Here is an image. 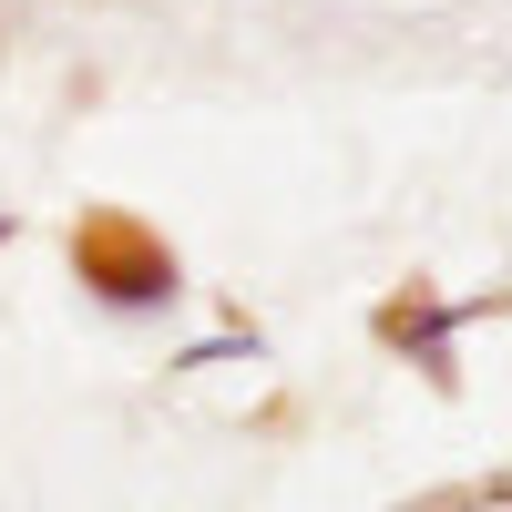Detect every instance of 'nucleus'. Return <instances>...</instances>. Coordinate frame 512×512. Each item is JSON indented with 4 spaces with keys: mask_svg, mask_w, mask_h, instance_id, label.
<instances>
[{
    "mask_svg": "<svg viewBox=\"0 0 512 512\" xmlns=\"http://www.w3.org/2000/svg\"><path fill=\"white\" fill-rule=\"evenodd\" d=\"M72 277H82V297H93L103 318H164L185 297V267H175V246L164 236H144L134 216H93L72 236Z\"/></svg>",
    "mask_w": 512,
    "mask_h": 512,
    "instance_id": "f257e3e1",
    "label": "nucleus"
},
{
    "mask_svg": "<svg viewBox=\"0 0 512 512\" xmlns=\"http://www.w3.org/2000/svg\"><path fill=\"white\" fill-rule=\"evenodd\" d=\"M492 308V297H390V308H379V349H390V359H410L420 379H431V390H461V328H472Z\"/></svg>",
    "mask_w": 512,
    "mask_h": 512,
    "instance_id": "f03ea898",
    "label": "nucleus"
},
{
    "mask_svg": "<svg viewBox=\"0 0 512 512\" xmlns=\"http://www.w3.org/2000/svg\"><path fill=\"white\" fill-rule=\"evenodd\" d=\"M226 359H267V338L256 328H216V338H195V349H175V369H226Z\"/></svg>",
    "mask_w": 512,
    "mask_h": 512,
    "instance_id": "7ed1b4c3",
    "label": "nucleus"
},
{
    "mask_svg": "<svg viewBox=\"0 0 512 512\" xmlns=\"http://www.w3.org/2000/svg\"><path fill=\"white\" fill-rule=\"evenodd\" d=\"M512 482H461V492H431V502H410V512H502Z\"/></svg>",
    "mask_w": 512,
    "mask_h": 512,
    "instance_id": "20e7f679",
    "label": "nucleus"
},
{
    "mask_svg": "<svg viewBox=\"0 0 512 512\" xmlns=\"http://www.w3.org/2000/svg\"><path fill=\"white\" fill-rule=\"evenodd\" d=\"M0 246H11V216H0Z\"/></svg>",
    "mask_w": 512,
    "mask_h": 512,
    "instance_id": "39448f33",
    "label": "nucleus"
}]
</instances>
